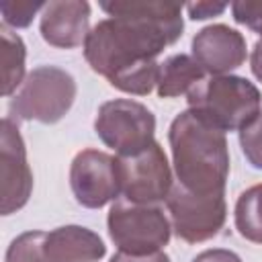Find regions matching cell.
I'll use <instances>...</instances> for the list:
<instances>
[{"label": "cell", "instance_id": "obj_1", "mask_svg": "<svg viewBox=\"0 0 262 262\" xmlns=\"http://www.w3.org/2000/svg\"><path fill=\"white\" fill-rule=\"evenodd\" d=\"M100 8L108 18L98 20L82 45L88 66L113 88L147 96L158 84V55L184 31L182 4L102 0Z\"/></svg>", "mask_w": 262, "mask_h": 262}, {"label": "cell", "instance_id": "obj_2", "mask_svg": "<svg viewBox=\"0 0 262 262\" xmlns=\"http://www.w3.org/2000/svg\"><path fill=\"white\" fill-rule=\"evenodd\" d=\"M172 166L180 186L199 194H221L229 178L225 133L192 111L174 117L168 129Z\"/></svg>", "mask_w": 262, "mask_h": 262}, {"label": "cell", "instance_id": "obj_3", "mask_svg": "<svg viewBox=\"0 0 262 262\" xmlns=\"http://www.w3.org/2000/svg\"><path fill=\"white\" fill-rule=\"evenodd\" d=\"M188 111L219 131H239L260 113V90L242 76L203 78L186 94Z\"/></svg>", "mask_w": 262, "mask_h": 262}, {"label": "cell", "instance_id": "obj_4", "mask_svg": "<svg viewBox=\"0 0 262 262\" xmlns=\"http://www.w3.org/2000/svg\"><path fill=\"white\" fill-rule=\"evenodd\" d=\"M76 80L57 66L33 68L8 104V117L14 121L57 123L68 115L76 100Z\"/></svg>", "mask_w": 262, "mask_h": 262}, {"label": "cell", "instance_id": "obj_5", "mask_svg": "<svg viewBox=\"0 0 262 262\" xmlns=\"http://www.w3.org/2000/svg\"><path fill=\"white\" fill-rule=\"evenodd\" d=\"M108 237L119 252L143 256L162 252L172 237V223L160 205L117 199L106 215Z\"/></svg>", "mask_w": 262, "mask_h": 262}, {"label": "cell", "instance_id": "obj_6", "mask_svg": "<svg viewBox=\"0 0 262 262\" xmlns=\"http://www.w3.org/2000/svg\"><path fill=\"white\" fill-rule=\"evenodd\" d=\"M94 131L119 158H127L143 151L156 141V117L143 102L115 98L98 106Z\"/></svg>", "mask_w": 262, "mask_h": 262}, {"label": "cell", "instance_id": "obj_7", "mask_svg": "<svg viewBox=\"0 0 262 262\" xmlns=\"http://www.w3.org/2000/svg\"><path fill=\"white\" fill-rule=\"evenodd\" d=\"M172 231L186 244H201L215 237L227 219L225 192L199 194L178 182L172 186L166 199Z\"/></svg>", "mask_w": 262, "mask_h": 262}, {"label": "cell", "instance_id": "obj_8", "mask_svg": "<svg viewBox=\"0 0 262 262\" xmlns=\"http://www.w3.org/2000/svg\"><path fill=\"white\" fill-rule=\"evenodd\" d=\"M119 172L121 194L131 203L158 205L168 199L174 186L168 156L158 141L135 156L119 158Z\"/></svg>", "mask_w": 262, "mask_h": 262}, {"label": "cell", "instance_id": "obj_9", "mask_svg": "<svg viewBox=\"0 0 262 262\" xmlns=\"http://www.w3.org/2000/svg\"><path fill=\"white\" fill-rule=\"evenodd\" d=\"M70 188L78 205L102 209L121 194L119 158L100 149H82L70 166Z\"/></svg>", "mask_w": 262, "mask_h": 262}, {"label": "cell", "instance_id": "obj_10", "mask_svg": "<svg viewBox=\"0 0 262 262\" xmlns=\"http://www.w3.org/2000/svg\"><path fill=\"white\" fill-rule=\"evenodd\" d=\"M0 170H2V215L20 211L33 192V172L27 162V147L14 119H2L0 133Z\"/></svg>", "mask_w": 262, "mask_h": 262}, {"label": "cell", "instance_id": "obj_11", "mask_svg": "<svg viewBox=\"0 0 262 262\" xmlns=\"http://www.w3.org/2000/svg\"><path fill=\"white\" fill-rule=\"evenodd\" d=\"M190 49L192 59L209 76H225L237 70L248 57L246 37L223 23L203 27L192 37Z\"/></svg>", "mask_w": 262, "mask_h": 262}, {"label": "cell", "instance_id": "obj_12", "mask_svg": "<svg viewBox=\"0 0 262 262\" xmlns=\"http://www.w3.org/2000/svg\"><path fill=\"white\" fill-rule=\"evenodd\" d=\"M41 37L57 49L84 45L90 33V4L86 0H51L45 4L39 20Z\"/></svg>", "mask_w": 262, "mask_h": 262}, {"label": "cell", "instance_id": "obj_13", "mask_svg": "<svg viewBox=\"0 0 262 262\" xmlns=\"http://www.w3.org/2000/svg\"><path fill=\"white\" fill-rule=\"evenodd\" d=\"M43 252L49 262H98L106 254L102 237L82 225H61L45 233Z\"/></svg>", "mask_w": 262, "mask_h": 262}, {"label": "cell", "instance_id": "obj_14", "mask_svg": "<svg viewBox=\"0 0 262 262\" xmlns=\"http://www.w3.org/2000/svg\"><path fill=\"white\" fill-rule=\"evenodd\" d=\"M205 78L203 68L186 53H174L160 61L158 72V96L162 98H176L180 94H188L201 80Z\"/></svg>", "mask_w": 262, "mask_h": 262}, {"label": "cell", "instance_id": "obj_15", "mask_svg": "<svg viewBox=\"0 0 262 262\" xmlns=\"http://www.w3.org/2000/svg\"><path fill=\"white\" fill-rule=\"evenodd\" d=\"M0 37H2V94L10 96L20 88L25 82V59H27V47L25 41L12 33L6 25L0 27Z\"/></svg>", "mask_w": 262, "mask_h": 262}, {"label": "cell", "instance_id": "obj_16", "mask_svg": "<svg viewBox=\"0 0 262 262\" xmlns=\"http://www.w3.org/2000/svg\"><path fill=\"white\" fill-rule=\"evenodd\" d=\"M233 221L237 233L252 242V244H262V182L246 188L233 209Z\"/></svg>", "mask_w": 262, "mask_h": 262}, {"label": "cell", "instance_id": "obj_17", "mask_svg": "<svg viewBox=\"0 0 262 262\" xmlns=\"http://www.w3.org/2000/svg\"><path fill=\"white\" fill-rule=\"evenodd\" d=\"M45 231L33 229L16 235L8 250H6V262H49L43 252Z\"/></svg>", "mask_w": 262, "mask_h": 262}, {"label": "cell", "instance_id": "obj_18", "mask_svg": "<svg viewBox=\"0 0 262 262\" xmlns=\"http://www.w3.org/2000/svg\"><path fill=\"white\" fill-rule=\"evenodd\" d=\"M47 2H39V0H2L0 2V12H2V20L6 27H14V29H25L33 23L35 14L39 10L45 8Z\"/></svg>", "mask_w": 262, "mask_h": 262}, {"label": "cell", "instance_id": "obj_19", "mask_svg": "<svg viewBox=\"0 0 262 262\" xmlns=\"http://www.w3.org/2000/svg\"><path fill=\"white\" fill-rule=\"evenodd\" d=\"M239 147L248 160V164L256 170H262V108L246 127L237 131Z\"/></svg>", "mask_w": 262, "mask_h": 262}, {"label": "cell", "instance_id": "obj_20", "mask_svg": "<svg viewBox=\"0 0 262 262\" xmlns=\"http://www.w3.org/2000/svg\"><path fill=\"white\" fill-rule=\"evenodd\" d=\"M231 16L235 23L248 27L262 37V0H237L231 4Z\"/></svg>", "mask_w": 262, "mask_h": 262}, {"label": "cell", "instance_id": "obj_21", "mask_svg": "<svg viewBox=\"0 0 262 262\" xmlns=\"http://www.w3.org/2000/svg\"><path fill=\"white\" fill-rule=\"evenodd\" d=\"M184 8L192 20H205V18L221 14L227 8V4L225 2H190Z\"/></svg>", "mask_w": 262, "mask_h": 262}, {"label": "cell", "instance_id": "obj_22", "mask_svg": "<svg viewBox=\"0 0 262 262\" xmlns=\"http://www.w3.org/2000/svg\"><path fill=\"white\" fill-rule=\"evenodd\" d=\"M190 262H244L235 252L225 250V248H211L201 254H196Z\"/></svg>", "mask_w": 262, "mask_h": 262}, {"label": "cell", "instance_id": "obj_23", "mask_svg": "<svg viewBox=\"0 0 262 262\" xmlns=\"http://www.w3.org/2000/svg\"><path fill=\"white\" fill-rule=\"evenodd\" d=\"M111 262H170V256L162 250L156 254H143V256H133V254H125V252H117Z\"/></svg>", "mask_w": 262, "mask_h": 262}, {"label": "cell", "instance_id": "obj_24", "mask_svg": "<svg viewBox=\"0 0 262 262\" xmlns=\"http://www.w3.org/2000/svg\"><path fill=\"white\" fill-rule=\"evenodd\" d=\"M250 68H252V74L262 82V39H258L252 47V53H250Z\"/></svg>", "mask_w": 262, "mask_h": 262}]
</instances>
